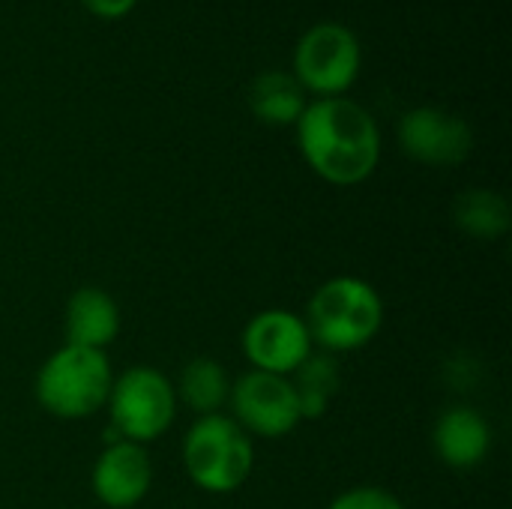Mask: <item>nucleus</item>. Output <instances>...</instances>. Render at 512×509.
<instances>
[{
  "label": "nucleus",
  "instance_id": "nucleus-1",
  "mask_svg": "<svg viewBox=\"0 0 512 509\" xmlns=\"http://www.w3.org/2000/svg\"><path fill=\"white\" fill-rule=\"evenodd\" d=\"M294 126L300 153L321 180L357 186L375 174L381 162V129L360 102L348 96L315 99Z\"/></svg>",
  "mask_w": 512,
  "mask_h": 509
},
{
  "label": "nucleus",
  "instance_id": "nucleus-2",
  "mask_svg": "<svg viewBox=\"0 0 512 509\" xmlns=\"http://www.w3.org/2000/svg\"><path fill=\"white\" fill-rule=\"evenodd\" d=\"M303 321L312 345L327 354H351L381 333L384 300L378 288L360 276H333L315 288Z\"/></svg>",
  "mask_w": 512,
  "mask_h": 509
},
{
  "label": "nucleus",
  "instance_id": "nucleus-3",
  "mask_svg": "<svg viewBox=\"0 0 512 509\" xmlns=\"http://www.w3.org/2000/svg\"><path fill=\"white\" fill-rule=\"evenodd\" d=\"M111 384L114 372L105 351L63 342L39 366L33 393L45 414L57 420H87L108 405Z\"/></svg>",
  "mask_w": 512,
  "mask_h": 509
},
{
  "label": "nucleus",
  "instance_id": "nucleus-4",
  "mask_svg": "<svg viewBox=\"0 0 512 509\" xmlns=\"http://www.w3.org/2000/svg\"><path fill=\"white\" fill-rule=\"evenodd\" d=\"M183 468L195 489L234 495L255 471V444L225 414L198 417L183 435Z\"/></svg>",
  "mask_w": 512,
  "mask_h": 509
},
{
  "label": "nucleus",
  "instance_id": "nucleus-5",
  "mask_svg": "<svg viewBox=\"0 0 512 509\" xmlns=\"http://www.w3.org/2000/svg\"><path fill=\"white\" fill-rule=\"evenodd\" d=\"M105 408L111 417L108 441H132L147 447L174 426V381L153 366H132L114 378Z\"/></svg>",
  "mask_w": 512,
  "mask_h": 509
},
{
  "label": "nucleus",
  "instance_id": "nucleus-6",
  "mask_svg": "<svg viewBox=\"0 0 512 509\" xmlns=\"http://www.w3.org/2000/svg\"><path fill=\"white\" fill-rule=\"evenodd\" d=\"M360 75V42L336 21L309 27L294 48V78L318 99L345 96Z\"/></svg>",
  "mask_w": 512,
  "mask_h": 509
},
{
  "label": "nucleus",
  "instance_id": "nucleus-7",
  "mask_svg": "<svg viewBox=\"0 0 512 509\" xmlns=\"http://www.w3.org/2000/svg\"><path fill=\"white\" fill-rule=\"evenodd\" d=\"M228 405H231V420L249 438L279 441L303 423L291 378L282 375L249 369L231 384Z\"/></svg>",
  "mask_w": 512,
  "mask_h": 509
},
{
  "label": "nucleus",
  "instance_id": "nucleus-8",
  "mask_svg": "<svg viewBox=\"0 0 512 509\" xmlns=\"http://www.w3.org/2000/svg\"><path fill=\"white\" fill-rule=\"evenodd\" d=\"M243 357L255 372L291 378L315 351L303 315L291 309H264L249 318L240 336Z\"/></svg>",
  "mask_w": 512,
  "mask_h": 509
},
{
  "label": "nucleus",
  "instance_id": "nucleus-9",
  "mask_svg": "<svg viewBox=\"0 0 512 509\" xmlns=\"http://www.w3.org/2000/svg\"><path fill=\"white\" fill-rule=\"evenodd\" d=\"M399 144L405 156L432 168H453L471 156L474 132L471 126L444 108H411L399 120Z\"/></svg>",
  "mask_w": 512,
  "mask_h": 509
},
{
  "label": "nucleus",
  "instance_id": "nucleus-10",
  "mask_svg": "<svg viewBox=\"0 0 512 509\" xmlns=\"http://www.w3.org/2000/svg\"><path fill=\"white\" fill-rule=\"evenodd\" d=\"M90 489L108 509H135L153 489V462L147 447L108 441L90 471Z\"/></svg>",
  "mask_w": 512,
  "mask_h": 509
},
{
  "label": "nucleus",
  "instance_id": "nucleus-11",
  "mask_svg": "<svg viewBox=\"0 0 512 509\" xmlns=\"http://www.w3.org/2000/svg\"><path fill=\"white\" fill-rule=\"evenodd\" d=\"M435 456L456 471H471L486 462L492 450V426L477 408L456 405L444 411L432 429Z\"/></svg>",
  "mask_w": 512,
  "mask_h": 509
},
{
  "label": "nucleus",
  "instance_id": "nucleus-12",
  "mask_svg": "<svg viewBox=\"0 0 512 509\" xmlns=\"http://www.w3.org/2000/svg\"><path fill=\"white\" fill-rule=\"evenodd\" d=\"M63 333L66 345L105 351L120 336V306L105 288L84 285L72 291V297L66 300Z\"/></svg>",
  "mask_w": 512,
  "mask_h": 509
},
{
  "label": "nucleus",
  "instance_id": "nucleus-13",
  "mask_svg": "<svg viewBox=\"0 0 512 509\" xmlns=\"http://www.w3.org/2000/svg\"><path fill=\"white\" fill-rule=\"evenodd\" d=\"M174 393H177V402H183L198 417L222 414V408L228 405V396H231V378L219 360L192 357L180 369Z\"/></svg>",
  "mask_w": 512,
  "mask_h": 509
},
{
  "label": "nucleus",
  "instance_id": "nucleus-14",
  "mask_svg": "<svg viewBox=\"0 0 512 509\" xmlns=\"http://www.w3.org/2000/svg\"><path fill=\"white\" fill-rule=\"evenodd\" d=\"M249 108L267 126H294L306 108V90L291 72H261L249 87Z\"/></svg>",
  "mask_w": 512,
  "mask_h": 509
},
{
  "label": "nucleus",
  "instance_id": "nucleus-15",
  "mask_svg": "<svg viewBox=\"0 0 512 509\" xmlns=\"http://www.w3.org/2000/svg\"><path fill=\"white\" fill-rule=\"evenodd\" d=\"M291 387L300 402L303 420H321L342 387V369L333 354L312 351L306 363L291 375Z\"/></svg>",
  "mask_w": 512,
  "mask_h": 509
},
{
  "label": "nucleus",
  "instance_id": "nucleus-16",
  "mask_svg": "<svg viewBox=\"0 0 512 509\" xmlns=\"http://www.w3.org/2000/svg\"><path fill=\"white\" fill-rule=\"evenodd\" d=\"M453 222L474 240H498L510 231V204L492 189H468L453 204Z\"/></svg>",
  "mask_w": 512,
  "mask_h": 509
},
{
  "label": "nucleus",
  "instance_id": "nucleus-17",
  "mask_svg": "<svg viewBox=\"0 0 512 509\" xmlns=\"http://www.w3.org/2000/svg\"><path fill=\"white\" fill-rule=\"evenodd\" d=\"M327 509H405L402 501L381 486H354L342 495H336Z\"/></svg>",
  "mask_w": 512,
  "mask_h": 509
},
{
  "label": "nucleus",
  "instance_id": "nucleus-18",
  "mask_svg": "<svg viewBox=\"0 0 512 509\" xmlns=\"http://www.w3.org/2000/svg\"><path fill=\"white\" fill-rule=\"evenodd\" d=\"M96 18H105V21H120V18H126L132 9H135V3L138 0H81Z\"/></svg>",
  "mask_w": 512,
  "mask_h": 509
}]
</instances>
